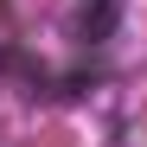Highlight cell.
<instances>
[{"mask_svg": "<svg viewBox=\"0 0 147 147\" xmlns=\"http://www.w3.org/2000/svg\"><path fill=\"white\" fill-rule=\"evenodd\" d=\"M7 70H13V51H7V45H0V83H7Z\"/></svg>", "mask_w": 147, "mask_h": 147, "instance_id": "1", "label": "cell"}]
</instances>
